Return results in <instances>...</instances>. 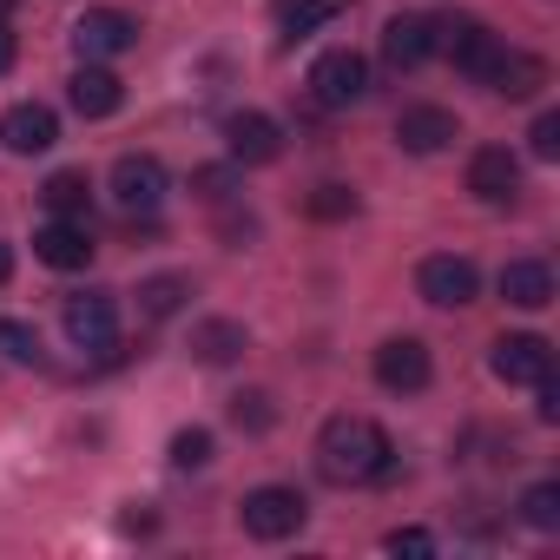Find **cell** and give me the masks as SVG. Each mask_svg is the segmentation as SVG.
<instances>
[{
    "instance_id": "7a4b0ae2",
    "label": "cell",
    "mask_w": 560,
    "mask_h": 560,
    "mask_svg": "<svg viewBox=\"0 0 560 560\" xmlns=\"http://www.w3.org/2000/svg\"><path fill=\"white\" fill-rule=\"evenodd\" d=\"M429 54H442L455 73H468V80L481 86L488 67H494V54H501V34L481 27L475 14H435V21H429Z\"/></svg>"
},
{
    "instance_id": "6da1fadb",
    "label": "cell",
    "mask_w": 560,
    "mask_h": 560,
    "mask_svg": "<svg viewBox=\"0 0 560 560\" xmlns=\"http://www.w3.org/2000/svg\"><path fill=\"white\" fill-rule=\"evenodd\" d=\"M317 468L337 488H363V481H389L396 475V442L383 435V422L370 416H330L317 429Z\"/></svg>"
},
{
    "instance_id": "ffe728a7",
    "label": "cell",
    "mask_w": 560,
    "mask_h": 560,
    "mask_svg": "<svg viewBox=\"0 0 560 560\" xmlns=\"http://www.w3.org/2000/svg\"><path fill=\"white\" fill-rule=\"evenodd\" d=\"M244 350H250V337H244V324H231V317H211V324L191 330V357H198L205 370H224V363H237Z\"/></svg>"
},
{
    "instance_id": "ba28073f",
    "label": "cell",
    "mask_w": 560,
    "mask_h": 560,
    "mask_svg": "<svg viewBox=\"0 0 560 560\" xmlns=\"http://www.w3.org/2000/svg\"><path fill=\"white\" fill-rule=\"evenodd\" d=\"M376 383L389 389V396H416V389H429V376H435V363H429V343L422 337H389V343H376Z\"/></svg>"
},
{
    "instance_id": "e575fe53",
    "label": "cell",
    "mask_w": 560,
    "mask_h": 560,
    "mask_svg": "<svg viewBox=\"0 0 560 560\" xmlns=\"http://www.w3.org/2000/svg\"><path fill=\"white\" fill-rule=\"evenodd\" d=\"M8 14H14V0H0V21H8Z\"/></svg>"
},
{
    "instance_id": "52a82bcc",
    "label": "cell",
    "mask_w": 560,
    "mask_h": 560,
    "mask_svg": "<svg viewBox=\"0 0 560 560\" xmlns=\"http://www.w3.org/2000/svg\"><path fill=\"white\" fill-rule=\"evenodd\" d=\"M165 191H172V178H165V165H159L152 152H126V159L113 165V198H119V211L152 218V211L165 205Z\"/></svg>"
},
{
    "instance_id": "5b68a950",
    "label": "cell",
    "mask_w": 560,
    "mask_h": 560,
    "mask_svg": "<svg viewBox=\"0 0 560 560\" xmlns=\"http://www.w3.org/2000/svg\"><path fill=\"white\" fill-rule=\"evenodd\" d=\"M416 291H422L435 311H468V304L481 298V270H475V257L435 250V257H422V270H416Z\"/></svg>"
},
{
    "instance_id": "1f68e13d",
    "label": "cell",
    "mask_w": 560,
    "mask_h": 560,
    "mask_svg": "<svg viewBox=\"0 0 560 560\" xmlns=\"http://www.w3.org/2000/svg\"><path fill=\"white\" fill-rule=\"evenodd\" d=\"M534 389H540V422H553V416H560V389H553V376L534 383Z\"/></svg>"
},
{
    "instance_id": "d6986e66",
    "label": "cell",
    "mask_w": 560,
    "mask_h": 560,
    "mask_svg": "<svg viewBox=\"0 0 560 560\" xmlns=\"http://www.w3.org/2000/svg\"><path fill=\"white\" fill-rule=\"evenodd\" d=\"M383 60H389L396 73H416L422 60H435V54H429V21H422V14H396V21L383 27Z\"/></svg>"
},
{
    "instance_id": "e0dca14e",
    "label": "cell",
    "mask_w": 560,
    "mask_h": 560,
    "mask_svg": "<svg viewBox=\"0 0 560 560\" xmlns=\"http://www.w3.org/2000/svg\"><path fill=\"white\" fill-rule=\"evenodd\" d=\"M481 86L501 93V100H534V93L547 86V60H540V54H521V47H501Z\"/></svg>"
},
{
    "instance_id": "d6a6232c",
    "label": "cell",
    "mask_w": 560,
    "mask_h": 560,
    "mask_svg": "<svg viewBox=\"0 0 560 560\" xmlns=\"http://www.w3.org/2000/svg\"><path fill=\"white\" fill-rule=\"evenodd\" d=\"M14 60H21V47H14V34H8V21H0V73H14Z\"/></svg>"
},
{
    "instance_id": "ac0fdd59",
    "label": "cell",
    "mask_w": 560,
    "mask_h": 560,
    "mask_svg": "<svg viewBox=\"0 0 560 560\" xmlns=\"http://www.w3.org/2000/svg\"><path fill=\"white\" fill-rule=\"evenodd\" d=\"M501 298H508L514 311H547V304H553V270H547L540 257H514V264L501 270Z\"/></svg>"
},
{
    "instance_id": "30bf717a",
    "label": "cell",
    "mask_w": 560,
    "mask_h": 560,
    "mask_svg": "<svg viewBox=\"0 0 560 560\" xmlns=\"http://www.w3.org/2000/svg\"><path fill=\"white\" fill-rule=\"evenodd\" d=\"M224 152H231V165H277L284 159V126L270 113H231L224 119Z\"/></svg>"
},
{
    "instance_id": "836d02e7",
    "label": "cell",
    "mask_w": 560,
    "mask_h": 560,
    "mask_svg": "<svg viewBox=\"0 0 560 560\" xmlns=\"http://www.w3.org/2000/svg\"><path fill=\"white\" fill-rule=\"evenodd\" d=\"M8 277H14V250H8V244H0V284H8Z\"/></svg>"
},
{
    "instance_id": "3957f363",
    "label": "cell",
    "mask_w": 560,
    "mask_h": 560,
    "mask_svg": "<svg viewBox=\"0 0 560 560\" xmlns=\"http://www.w3.org/2000/svg\"><path fill=\"white\" fill-rule=\"evenodd\" d=\"M237 521H244L250 540H291V534L311 521V501H304L298 488H284V481H270V488H250V494H244Z\"/></svg>"
},
{
    "instance_id": "603a6c76",
    "label": "cell",
    "mask_w": 560,
    "mask_h": 560,
    "mask_svg": "<svg viewBox=\"0 0 560 560\" xmlns=\"http://www.w3.org/2000/svg\"><path fill=\"white\" fill-rule=\"evenodd\" d=\"M40 205H47L54 218H86V211H93V178H86V172H54V178L40 185Z\"/></svg>"
},
{
    "instance_id": "5bb4252c",
    "label": "cell",
    "mask_w": 560,
    "mask_h": 560,
    "mask_svg": "<svg viewBox=\"0 0 560 560\" xmlns=\"http://www.w3.org/2000/svg\"><path fill=\"white\" fill-rule=\"evenodd\" d=\"M93 250H100V244H93L86 218H54V224L34 231V257H40L47 270H86Z\"/></svg>"
},
{
    "instance_id": "44dd1931",
    "label": "cell",
    "mask_w": 560,
    "mask_h": 560,
    "mask_svg": "<svg viewBox=\"0 0 560 560\" xmlns=\"http://www.w3.org/2000/svg\"><path fill=\"white\" fill-rule=\"evenodd\" d=\"M343 14H350V0H277V27H284L291 40H311L317 27H330Z\"/></svg>"
},
{
    "instance_id": "277c9868",
    "label": "cell",
    "mask_w": 560,
    "mask_h": 560,
    "mask_svg": "<svg viewBox=\"0 0 560 560\" xmlns=\"http://www.w3.org/2000/svg\"><path fill=\"white\" fill-rule=\"evenodd\" d=\"M311 100H317L324 113H350V106H363V100H370V60L350 54V47H330V54L311 67Z\"/></svg>"
},
{
    "instance_id": "8fae6325",
    "label": "cell",
    "mask_w": 560,
    "mask_h": 560,
    "mask_svg": "<svg viewBox=\"0 0 560 560\" xmlns=\"http://www.w3.org/2000/svg\"><path fill=\"white\" fill-rule=\"evenodd\" d=\"M60 324H67V337L80 350H100V343L119 337V298L113 291H73L67 311H60Z\"/></svg>"
},
{
    "instance_id": "f546056e",
    "label": "cell",
    "mask_w": 560,
    "mask_h": 560,
    "mask_svg": "<svg viewBox=\"0 0 560 560\" xmlns=\"http://www.w3.org/2000/svg\"><path fill=\"white\" fill-rule=\"evenodd\" d=\"M527 145H534V159H560V113H540L534 132H527Z\"/></svg>"
},
{
    "instance_id": "83f0119b",
    "label": "cell",
    "mask_w": 560,
    "mask_h": 560,
    "mask_svg": "<svg viewBox=\"0 0 560 560\" xmlns=\"http://www.w3.org/2000/svg\"><path fill=\"white\" fill-rule=\"evenodd\" d=\"M304 211H311V218H324V224L357 218V191H350V185H317V191L304 198Z\"/></svg>"
},
{
    "instance_id": "9a60e30c",
    "label": "cell",
    "mask_w": 560,
    "mask_h": 560,
    "mask_svg": "<svg viewBox=\"0 0 560 560\" xmlns=\"http://www.w3.org/2000/svg\"><path fill=\"white\" fill-rule=\"evenodd\" d=\"M468 191H475L481 205H514V198H521V159H514L508 145H481V152L468 159Z\"/></svg>"
},
{
    "instance_id": "9c48e42d",
    "label": "cell",
    "mask_w": 560,
    "mask_h": 560,
    "mask_svg": "<svg viewBox=\"0 0 560 560\" xmlns=\"http://www.w3.org/2000/svg\"><path fill=\"white\" fill-rule=\"evenodd\" d=\"M488 370L508 383V389H534V383H547L553 376V343L547 337H501L494 343V357H488Z\"/></svg>"
},
{
    "instance_id": "7c38bea8",
    "label": "cell",
    "mask_w": 560,
    "mask_h": 560,
    "mask_svg": "<svg viewBox=\"0 0 560 560\" xmlns=\"http://www.w3.org/2000/svg\"><path fill=\"white\" fill-rule=\"evenodd\" d=\"M0 145H8L14 159L54 152V145H60V113H54V106H40V100L8 106V119H0Z\"/></svg>"
},
{
    "instance_id": "8992f818",
    "label": "cell",
    "mask_w": 560,
    "mask_h": 560,
    "mask_svg": "<svg viewBox=\"0 0 560 560\" xmlns=\"http://www.w3.org/2000/svg\"><path fill=\"white\" fill-rule=\"evenodd\" d=\"M73 47H80V60H119V54H132L139 47V21L126 14V8H86L80 14V27H73Z\"/></svg>"
},
{
    "instance_id": "4316f807",
    "label": "cell",
    "mask_w": 560,
    "mask_h": 560,
    "mask_svg": "<svg viewBox=\"0 0 560 560\" xmlns=\"http://www.w3.org/2000/svg\"><path fill=\"white\" fill-rule=\"evenodd\" d=\"M191 191H198L205 205H231V198H237V165H198V172H191Z\"/></svg>"
},
{
    "instance_id": "2e32d148",
    "label": "cell",
    "mask_w": 560,
    "mask_h": 560,
    "mask_svg": "<svg viewBox=\"0 0 560 560\" xmlns=\"http://www.w3.org/2000/svg\"><path fill=\"white\" fill-rule=\"evenodd\" d=\"M67 100H73L80 119H113V113L126 106V86H119V73H106L100 60H80V73L67 80Z\"/></svg>"
},
{
    "instance_id": "d4e9b609",
    "label": "cell",
    "mask_w": 560,
    "mask_h": 560,
    "mask_svg": "<svg viewBox=\"0 0 560 560\" xmlns=\"http://www.w3.org/2000/svg\"><path fill=\"white\" fill-rule=\"evenodd\" d=\"M231 422H237L244 435H264V429L277 422V409H270L264 389H237V396H231Z\"/></svg>"
},
{
    "instance_id": "7402d4cb",
    "label": "cell",
    "mask_w": 560,
    "mask_h": 560,
    "mask_svg": "<svg viewBox=\"0 0 560 560\" xmlns=\"http://www.w3.org/2000/svg\"><path fill=\"white\" fill-rule=\"evenodd\" d=\"M185 298H191V277H178V270H159V277H145V284H139V311H145L152 324L178 317Z\"/></svg>"
},
{
    "instance_id": "cb8c5ba5",
    "label": "cell",
    "mask_w": 560,
    "mask_h": 560,
    "mask_svg": "<svg viewBox=\"0 0 560 560\" xmlns=\"http://www.w3.org/2000/svg\"><path fill=\"white\" fill-rule=\"evenodd\" d=\"M521 521H527L534 534H553V527H560V488H553V481H534V488L521 494Z\"/></svg>"
},
{
    "instance_id": "4dcf8cb0",
    "label": "cell",
    "mask_w": 560,
    "mask_h": 560,
    "mask_svg": "<svg viewBox=\"0 0 560 560\" xmlns=\"http://www.w3.org/2000/svg\"><path fill=\"white\" fill-rule=\"evenodd\" d=\"M383 547H389V553H416V560H422V553H435V534H429V527H396Z\"/></svg>"
},
{
    "instance_id": "4fadbf2b",
    "label": "cell",
    "mask_w": 560,
    "mask_h": 560,
    "mask_svg": "<svg viewBox=\"0 0 560 560\" xmlns=\"http://www.w3.org/2000/svg\"><path fill=\"white\" fill-rule=\"evenodd\" d=\"M455 139H462V119L448 106H402V119H396V145L416 152V159H435Z\"/></svg>"
},
{
    "instance_id": "f1b7e54d",
    "label": "cell",
    "mask_w": 560,
    "mask_h": 560,
    "mask_svg": "<svg viewBox=\"0 0 560 560\" xmlns=\"http://www.w3.org/2000/svg\"><path fill=\"white\" fill-rule=\"evenodd\" d=\"M0 350H8L14 363H47V343H40V330H27V324H8V317H0Z\"/></svg>"
},
{
    "instance_id": "484cf974",
    "label": "cell",
    "mask_w": 560,
    "mask_h": 560,
    "mask_svg": "<svg viewBox=\"0 0 560 560\" xmlns=\"http://www.w3.org/2000/svg\"><path fill=\"white\" fill-rule=\"evenodd\" d=\"M172 468H178V475L211 468V429H178V435H172Z\"/></svg>"
}]
</instances>
